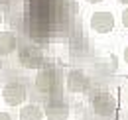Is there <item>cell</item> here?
<instances>
[{"instance_id":"obj_1","label":"cell","mask_w":128,"mask_h":120,"mask_svg":"<svg viewBox=\"0 0 128 120\" xmlns=\"http://www.w3.org/2000/svg\"><path fill=\"white\" fill-rule=\"evenodd\" d=\"M91 108L98 118H110L116 110V100L108 90H96L91 94Z\"/></svg>"},{"instance_id":"obj_2","label":"cell","mask_w":128,"mask_h":120,"mask_svg":"<svg viewBox=\"0 0 128 120\" xmlns=\"http://www.w3.org/2000/svg\"><path fill=\"white\" fill-rule=\"evenodd\" d=\"M18 63L24 69H44L46 65V57L44 51L36 45H24L18 51Z\"/></svg>"},{"instance_id":"obj_3","label":"cell","mask_w":128,"mask_h":120,"mask_svg":"<svg viewBox=\"0 0 128 120\" xmlns=\"http://www.w3.org/2000/svg\"><path fill=\"white\" fill-rule=\"evenodd\" d=\"M59 87V75L55 69L46 67V69H40L38 75H36V89L40 90L42 94H51L55 92Z\"/></svg>"},{"instance_id":"obj_4","label":"cell","mask_w":128,"mask_h":120,"mask_svg":"<svg viewBox=\"0 0 128 120\" xmlns=\"http://www.w3.org/2000/svg\"><path fill=\"white\" fill-rule=\"evenodd\" d=\"M2 98L8 106H20L26 98H28V90L26 85L20 83V81H10L4 85L2 89Z\"/></svg>"},{"instance_id":"obj_5","label":"cell","mask_w":128,"mask_h":120,"mask_svg":"<svg viewBox=\"0 0 128 120\" xmlns=\"http://www.w3.org/2000/svg\"><path fill=\"white\" fill-rule=\"evenodd\" d=\"M67 89L71 92H87L91 89V79L81 69H71L67 73Z\"/></svg>"},{"instance_id":"obj_6","label":"cell","mask_w":128,"mask_h":120,"mask_svg":"<svg viewBox=\"0 0 128 120\" xmlns=\"http://www.w3.org/2000/svg\"><path fill=\"white\" fill-rule=\"evenodd\" d=\"M46 118L48 120H67L69 118V104L61 98H51L46 104Z\"/></svg>"},{"instance_id":"obj_7","label":"cell","mask_w":128,"mask_h":120,"mask_svg":"<svg viewBox=\"0 0 128 120\" xmlns=\"http://www.w3.org/2000/svg\"><path fill=\"white\" fill-rule=\"evenodd\" d=\"M91 28L98 34H108L114 28V16L110 12H95L91 16Z\"/></svg>"},{"instance_id":"obj_8","label":"cell","mask_w":128,"mask_h":120,"mask_svg":"<svg viewBox=\"0 0 128 120\" xmlns=\"http://www.w3.org/2000/svg\"><path fill=\"white\" fill-rule=\"evenodd\" d=\"M16 47L18 42L12 32H0V55H10Z\"/></svg>"},{"instance_id":"obj_9","label":"cell","mask_w":128,"mask_h":120,"mask_svg":"<svg viewBox=\"0 0 128 120\" xmlns=\"http://www.w3.org/2000/svg\"><path fill=\"white\" fill-rule=\"evenodd\" d=\"M46 112L38 104H26L24 108H20V120H44Z\"/></svg>"},{"instance_id":"obj_10","label":"cell","mask_w":128,"mask_h":120,"mask_svg":"<svg viewBox=\"0 0 128 120\" xmlns=\"http://www.w3.org/2000/svg\"><path fill=\"white\" fill-rule=\"evenodd\" d=\"M122 24H124V28H128V8H124V12H122Z\"/></svg>"},{"instance_id":"obj_11","label":"cell","mask_w":128,"mask_h":120,"mask_svg":"<svg viewBox=\"0 0 128 120\" xmlns=\"http://www.w3.org/2000/svg\"><path fill=\"white\" fill-rule=\"evenodd\" d=\"M0 120H12V116L8 112H0Z\"/></svg>"},{"instance_id":"obj_12","label":"cell","mask_w":128,"mask_h":120,"mask_svg":"<svg viewBox=\"0 0 128 120\" xmlns=\"http://www.w3.org/2000/svg\"><path fill=\"white\" fill-rule=\"evenodd\" d=\"M122 55H124V61H126V65H128V45L124 47V53H122Z\"/></svg>"},{"instance_id":"obj_13","label":"cell","mask_w":128,"mask_h":120,"mask_svg":"<svg viewBox=\"0 0 128 120\" xmlns=\"http://www.w3.org/2000/svg\"><path fill=\"white\" fill-rule=\"evenodd\" d=\"M89 4H96V2H102V0H87Z\"/></svg>"},{"instance_id":"obj_14","label":"cell","mask_w":128,"mask_h":120,"mask_svg":"<svg viewBox=\"0 0 128 120\" xmlns=\"http://www.w3.org/2000/svg\"><path fill=\"white\" fill-rule=\"evenodd\" d=\"M118 2H122V4H128V0H118Z\"/></svg>"},{"instance_id":"obj_15","label":"cell","mask_w":128,"mask_h":120,"mask_svg":"<svg viewBox=\"0 0 128 120\" xmlns=\"http://www.w3.org/2000/svg\"><path fill=\"white\" fill-rule=\"evenodd\" d=\"M0 71H2V59H0Z\"/></svg>"},{"instance_id":"obj_16","label":"cell","mask_w":128,"mask_h":120,"mask_svg":"<svg viewBox=\"0 0 128 120\" xmlns=\"http://www.w3.org/2000/svg\"><path fill=\"white\" fill-rule=\"evenodd\" d=\"M0 24H2V14H0Z\"/></svg>"}]
</instances>
